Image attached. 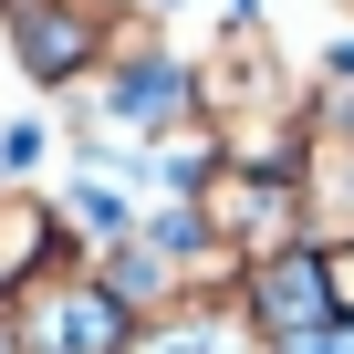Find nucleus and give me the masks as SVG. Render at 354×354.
Segmentation results:
<instances>
[{
	"label": "nucleus",
	"instance_id": "f257e3e1",
	"mask_svg": "<svg viewBox=\"0 0 354 354\" xmlns=\"http://www.w3.org/2000/svg\"><path fill=\"white\" fill-rule=\"evenodd\" d=\"M313 281H323L333 333H354V240H323V250H313Z\"/></svg>",
	"mask_w": 354,
	"mask_h": 354
},
{
	"label": "nucleus",
	"instance_id": "f03ea898",
	"mask_svg": "<svg viewBox=\"0 0 354 354\" xmlns=\"http://www.w3.org/2000/svg\"><path fill=\"white\" fill-rule=\"evenodd\" d=\"M344 11H354V0H344Z\"/></svg>",
	"mask_w": 354,
	"mask_h": 354
}]
</instances>
